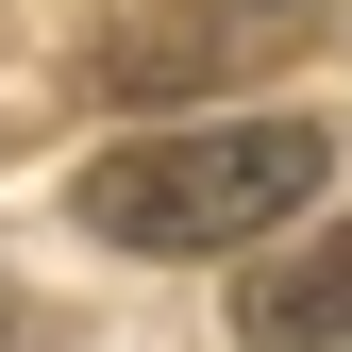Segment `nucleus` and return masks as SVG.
Returning a JSON list of instances; mask_svg holds the SVG:
<instances>
[{
  "label": "nucleus",
  "instance_id": "nucleus-3",
  "mask_svg": "<svg viewBox=\"0 0 352 352\" xmlns=\"http://www.w3.org/2000/svg\"><path fill=\"white\" fill-rule=\"evenodd\" d=\"M235 336H252V352H352V218L302 235V252H252Z\"/></svg>",
  "mask_w": 352,
  "mask_h": 352
},
{
  "label": "nucleus",
  "instance_id": "nucleus-1",
  "mask_svg": "<svg viewBox=\"0 0 352 352\" xmlns=\"http://www.w3.org/2000/svg\"><path fill=\"white\" fill-rule=\"evenodd\" d=\"M319 168H336L319 118H168V135L84 168V235H118V252H269L319 201Z\"/></svg>",
  "mask_w": 352,
  "mask_h": 352
},
{
  "label": "nucleus",
  "instance_id": "nucleus-2",
  "mask_svg": "<svg viewBox=\"0 0 352 352\" xmlns=\"http://www.w3.org/2000/svg\"><path fill=\"white\" fill-rule=\"evenodd\" d=\"M302 34H319V0H151V17L101 51V84H118V101H201V84L285 67Z\"/></svg>",
  "mask_w": 352,
  "mask_h": 352
},
{
  "label": "nucleus",
  "instance_id": "nucleus-4",
  "mask_svg": "<svg viewBox=\"0 0 352 352\" xmlns=\"http://www.w3.org/2000/svg\"><path fill=\"white\" fill-rule=\"evenodd\" d=\"M17 336H34V319H17V302H0V352H17Z\"/></svg>",
  "mask_w": 352,
  "mask_h": 352
}]
</instances>
